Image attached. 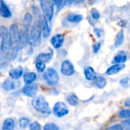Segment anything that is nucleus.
I'll return each mask as SVG.
<instances>
[{"mask_svg":"<svg viewBox=\"0 0 130 130\" xmlns=\"http://www.w3.org/2000/svg\"><path fill=\"white\" fill-rule=\"evenodd\" d=\"M1 46H0V69L7 67L11 61V41L9 30L4 27H0Z\"/></svg>","mask_w":130,"mask_h":130,"instance_id":"nucleus-1","label":"nucleus"},{"mask_svg":"<svg viewBox=\"0 0 130 130\" xmlns=\"http://www.w3.org/2000/svg\"><path fill=\"white\" fill-rule=\"evenodd\" d=\"M9 35L11 41V60L15 59L18 57L21 46V30L18 24H13L10 27Z\"/></svg>","mask_w":130,"mask_h":130,"instance_id":"nucleus-2","label":"nucleus"},{"mask_svg":"<svg viewBox=\"0 0 130 130\" xmlns=\"http://www.w3.org/2000/svg\"><path fill=\"white\" fill-rule=\"evenodd\" d=\"M31 104L33 107L38 112L43 113V114H50L51 110L50 108V105L48 102L46 101L44 97L43 96H37L36 98H34Z\"/></svg>","mask_w":130,"mask_h":130,"instance_id":"nucleus-3","label":"nucleus"},{"mask_svg":"<svg viewBox=\"0 0 130 130\" xmlns=\"http://www.w3.org/2000/svg\"><path fill=\"white\" fill-rule=\"evenodd\" d=\"M41 35H42V29L38 21V22L34 23L31 26L30 34H29V37H28V43L31 45L32 46H36L40 42Z\"/></svg>","mask_w":130,"mask_h":130,"instance_id":"nucleus-4","label":"nucleus"},{"mask_svg":"<svg viewBox=\"0 0 130 130\" xmlns=\"http://www.w3.org/2000/svg\"><path fill=\"white\" fill-rule=\"evenodd\" d=\"M43 78L46 83L49 85L54 86L58 84L59 77L56 70L53 68H48L43 73Z\"/></svg>","mask_w":130,"mask_h":130,"instance_id":"nucleus-5","label":"nucleus"},{"mask_svg":"<svg viewBox=\"0 0 130 130\" xmlns=\"http://www.w3.org/2000/svg\"><path fill=\"white\" fill-rule=\"evenodd\" d=\"M42 11L48 21H51L54 14V2L50 0H40Z\"/></svg>","mask_w":130,"mask_h":130,"instance_id":"nucleus-6","label":"nucleus"},{"mask_svg":"<svg viewBox=\"0 0 130 130\" xmlns=\"http://www.w3.org/2000/svg\"><path fill=\"white\" fill-rule=\"evenodd\" d=\"M53 114L57 117H62L69 113V109L66 104L63 102H57L53 108Z\"/></svg>","mask_w":130,"mask_h":130,"instance_id":"nucleus-7","label":"nucleus"},{"mask_svg":"<svg viewBox=\"0 0 130 130\" xmlns=\"http://www.w3.org/2000/svg\"><path fill=\"white\" fill-rule=\"evenodd\" d=\"M75 68L69 60H65L61 64V72L66 76H72L75 74Z\"/></svg>","mask_w":130,"mask_h":130,"instance_id":"nucleus-8","label":"nucleus"},{"mask_svg":"<svg viewBox=\"0 0 130 130\" xmlns=\"http://www.w3.org/2000/svg\"><path fill=\"white\" fill-rule=\"evenodd\" d=\"M39 23L41 26L42 34L44 38H47L50 34V28L48 24V20L44 14H40L39 16Z\"/></svg>","mask_w":130,"mask_h":130,"instance_id":"nucleus-9","label":"nucleus"},{"mask_svg":"<svg viewBox=\"0 0 130 130\" xmlns=\"http://www.w3.org/2000/svg\"><path fill=\"white\" fill-rule=\"evenodd\" d=\"M31 47L32 46L27 43V45H25L21 49V50L19 51L20 54L18 58L20 62H25L31 56V54L33 53V50Z\"/></svg>","mask_w":130,"mask_h":130,"instance_id":"nucleus-10","label":"nucleus"},{"mask_svg":"<svg viewBox=\"0 0 130 130\" xmlns=\"http://www.w3.org/2000/svg\"><path fill=\"white\" fill-rule=\"evenodd\" d=\"M38 91V87L35 84H27L22 88V93L27 97H35Z\"/></svg>","mask_w":130,"mask_h":130,"instance_id":"nucleus-11","label":"nucleus"},{"mask_svg":"<svg viewBox=\"0 0 130 130\" xmlns=\"http://www.w3.org/2000/svg\"><path fill=\"white\" fill-rule=\"evenodd\" d=\"M53 56V50L51 48H48L46 51L40 53L36 58L35 61H42L45 63L50 62Z\"/></svg>","mask_w":130,"mask_h":130,"instance_id":"nucleus-12","label":"nucleus"},{"mask_svg":"<svg viewBox=\"0 0 130 130\" xmlns=\"http://www.w3.org/2000/svg\"><path fill=\"white\" fill-rule=\"evenodd\" d=\"M20 85L21 84L19 82H16L14 79L11 80V79L7 78L2 83V87L5 91H13V90L17 89L18 87H20Z\"/></svg>","mask_w":130,"mask_h":130,"instance_id":"nucleus-13","label":"nucleus"},{"mask_svg":"<svg viewBox=\"0 0 130 130\" xmlns=\"http://www.w3.org/2000/svg\"><path fill=\"white\" fill-rule=\"evenodd\" d=\"M50 43H51L52 46L55 49H59L63 45V43H64V36L62 34H56V35L53 36L51 38Z\"/></svg>","mask_w":130,"mask_h":130,"instance_id":"nucleus-14","label":"nucleus"},{"mask_svg":"<svg viewBox=\"0 0 130 130\" xmlns=\"http://www.w3.org/2000/svg\"><path fill=\"white\" fill-rule=\"evenodd\" d=\"M0 16L4 18H9L11 17V12L3 0H0Z\"/></svg>","mask_w":130,"mask_h":130,"instance_id":"nucleus-15","label":"nucleus"},{"mask_svg":"<svg viewBox=\"0 0 130 130\" xmlns=\"http://www.w3.org/2000/svg\"><path fill=\"white\" fill-rule=\"evenodd\" d=\"M23 69L22 67L21 66H18L17 68H14V69H11L10 71H9V76L14 79V80H18L19 79L22 75H23Z\"/></svg>","mask_w":130,"mask_h":130,"instance_id":"nucleus-16","label":"nucleus"},{"mask_svg":"<svg viewBox=\"0 0 130 130\" xmlns=\"http://www.w3.org/2000/svg\"><path fill=\"white\" fill-rule=\"evenodd\" d=\"M125 68L124 64H115L112 66H110L106 72V74L108 75H113L119 73L122 69Z\"/></svg>","mask_w":130,"mask_h":130,"instance_id":"nucleus-17","label":"nucleus"},{"mask_svg":"<svg viewBox=\"0 0 130 130\" xmlns=\"http://www.w3.org/2000/svg\"><path fill=\"white\" fill-rule=\"evenodd\" d=\"M85 75L86 79L88 81L94 80L95 78L97 77L96 72L91 66H88L85 69Z\"/></svg>","mask_w":130,"mask_h":130,"instance_id":"nucleus-18","label":"nucleus"},{"mask_svg":"<svg viewBox=\"0 0 130 130\" xmlns=\"http://www.w3.org/2000/svg\"><path fill=\"white\" fill-rule=\"evenodd\" d=\"M37 78V75L34 72H26L24 74V82L26 85L33 83Z\"/></svg>","mask_w":130,"mask_h":130,"instance_id":"nucleus-19","label":"nucleus"},{"mask_svg":"<svg viewBox=\"0 0 130 130\" xmlns=\"http://www.w3.org/2000/svg\"><path fill=\"white\" fill-rule=\"evenodd\" d=\"M14 120L11 118L5 119L2 125V130H14Z\"/></svg>","mask_w":130,"mask_h":130,"instance_id":"nucleus-20","label":"nucleus"},{"mask_svg":"<svg viewBox=\"0 0 130 130\" xmlns=\"http://www.w3.org/2000/svg\"><path fill=\"white\" fill-rule=\"evenodd\" d=\"M83 18V16L81 15V14H69L66 19L69 22H71V23H78L80 22Z\"/></svg>","mask_w":130,"mask_h":130,"instance_id":"nucleus-21","label":"nucleus"},{"mask_svg":"<svg viewBox=\"0 0 130 130\" xmlns=\"http://www.w3.org/2000/svg\"><path fill=\"white\" fill-rule=\"evenodd\" d=\"M94 84L98 88H104L106 85H107V80L105 78L102 77V76H98V77H96L95 79H94Z\"/></svg>","mask_w":130,"mask_h":130,"instance_id":"nucleus-22","label":"nucleus"},{"mask_svg":"<svg viewBox=\"0 0 130 130\" xmlns=\"http://www.w3.org/2000/svg\"><path fill=\"white\" fill-rule=\"evenodd\" d=\"M127 60V56L124 53H119L117 54L113 60V62L115 64H123Z\"/></svg>","mask_w":130,"mask_h":130,"instance_id":"nucleus-23","label":"nucleus"},{"mask_svg":"<svg viewBox=\"0 0 130 130\" xmlns=\"http://www.w3.org/2000/svg\"><path fill=\"white\" fill-rule=\"evenodd\" d=\"M124 41V32L123 30H121L117 36L116 39H115V42H114V46L115 47H119L123 43Z\"/></svg>","mask_w":130,"mask_h":130,"instance_id":"nucleus-24","label":"nucleus"},{"mask_svg":"<svg viewBox=\"0 0 130 130\" xmlns=\"http://www.w3.org/2000/svg\"><path fill=\"white\" fill-rule=\"evenodd\" d=\"M67 101L71 106H77L78 104V98L75 94H70L67 97Z\"/></svg>","mask_w":130,"mask_h":130,"instance_id":"nucleus-25","label":"nucleus"},{"mask_svg":"<svg viewBox=\"0 0 130 130\" xmlns=\"http://www.w3.org/2000/svg\"><path fill=\"white\" fill-rule=\"evenodd\" d=\"M19 126L21 129H26L28 126H30V120L27 117H21L19 120Z\"/></svg>","mask_w":130,"mask_h":130,"instance_id":"nucleus-26","label":"nucleus"},{"mask_svg":"<svg viewBox=\"0 0 130 130\" xmlns=\"http://www.w3.org/2000/svg\"><path fill=\"white\" fill-rule=\"evenodd\" d=\"M35 67L39 72H43L46 69V63L42 61H35Z\"/></svg>","mask_w":130,"mask_h":130,"instance_id":"nucleus-27","label":"nucleus"},{"mask_svg":"<svg viewBox=\"0 0 130 130\" xmlns=\"http://www.w3.org/2000/svg\"><path fill=\"white\" fill-rule=\"evenodd\" d=\"M120 84L122 87L125 88H128L130 87V78L129 77H125L123 78L120 81Z\"/></svg>","mask_w":130,"mask_h":130,"instance_id":"nucleus-28","label":"nucleus"},{"mask_svg":"<svg viewBox=\"0 0 130 130\" xmlns=\"http://www.w3.org/2000/svg\"><path fill=\"white\" fill-rule=\"evenodd\" d=\"M43 130H59V128L53 123H48L43 126Z\"/></svg>","mask_w":130,"mask_h":130,"instance_id":"nucleus-29","label":"nucleus"},{"mask_svg":"<svg viewBox=\"0 0 130 130\" xmlns=\"http://www.w3.org/2000/svg\"><path fill=\"white\" fill-rule=\"evenodd\" d=\"M119 117L122 119L130 118V110H122L119 113Z\"/></svg>","mask_w":130,"mask_h":130,"instance_id":"nucleus-30","label":"nucleus"},{"mask_svg":"<svg viewBox=\"0 0 130 130\" xmlns=\"http://www.w3.org/2000/svg\"><path fill=\"white\" fill-rule=\"evenodd\" d=\"M30 130H41V126L38 122H34L30 124Z\"/></svg>","mask_w":130,"mask_h":130,"instance_id":"nucleus-31","label":"nucleus"},{"mask_svg":"<svg viewBox=\"0 0 130 130\" xmlns=\"http://www.w3.org/2000/svg\"><path fill=\"white\" fill-rule=\"evenodd\" d=\"M107 130H123V127L120 124H115L108 128Z\"/></svg>","mask_w":130,"mask_h":130,"instance_id":"nucleus-32","label":"nucleus"},{"mask_svg":"<svg viewBox=\"0 0 130 130\" xmlns=\"http://www.w3.org/2000/svg\"><path fill=\"white\" fill-rule=\"evenodd\" d=\"M91 15H92V18L94 19H98L100 18V13L95 8H94V9L91 10Z\"/></svg>","mask_w":130,"mask_h":130,"instance_id":"nucleus-33","label":"nucleus"},{"mask_svg":"<svg viewBox=\"0 0 130 130\" xmlns=\"http://www.w3.org/2000/svg\"><path fill=\"white\" fill-rule=\"evenodd\" d=\"M122 126L126 130H130V120H127L123 122Z\"/></svg>","mask_w":130,"mask_h":130,"instance_id":"nucleus-34","label":"nucleus"},{"mask_svg":"<svg viewBox=\"0 0 130 130\" xmlns=\"http://www.w3.org/2000/svg\"><path fill=\"white\" fill-rule=\"evenodd\" d=\"M55 2V4L57 5L58 7V10L61 9L62 8V5H63V0H54L53 1Z\"/></svg>","mask_w":130,"mask_h":130,"instance_id":"nucleus-35","label":"nucleus"},{"mask_svg":"<svg viewBox=\"0 0 130 130\" xmlns=\"http://www.w3.org/2000/svg\"><path fill=\"white\" fill-rule=\"evenodd\" d=\"M101 46V43H96V44H95V45H94V46H93V51H94L95 53H97L99 51V50H100Z\"/></svg>","mask_w":130,"mask_h":130,"instance_id":"nucleus-36","label":"nucleus"},{"mask_svg":"<svg viewBox=\"0 0 130 130\" xmlns=\"http://www.w3.org/2000/svg\"><path fill=\"white\" fill-rule=\"evenodd\" d=\"M94 32L96 33L98 37H101L102 34H103V31L101 30H100L99 28H94Z\"/></svg>","mask_w":130,"mask_h":130,"instance_id":"nucleus-37","label":"nucleus"},{"mask_svg":"<svg viewBox=\"0 0 130 130\" xmlns=\"http://www.w3.org/2000/svg\"><path fill=\"white\" fill-rule=\"evenodd\" d=\"M125 106L126 107H130V98H128L125 101Z\"/></svg>","mask_w":130,"mask_h":130,"instance_id":"nucleus-38","label":"nucleus"},{"mask_svg":"<svg viewBox=\"0 0 130 130\" xmlns=\"http://www.w3.org/2000/svg\"><path fill=\"white\" fill-rule=\"evenodd\" d=\"M76 0H66V3L67 4V5H71V4H72L73 2H75Z\"/></svg>","mask_w":130,"mask_h":130,"instance_id":"nucleus-39","label":"nucleus"},{"mask_svg":"<svg viewBox=\"0 0 130 130\" xmlns=\"http://www.w3.org/2000/svg\"><path fill=\"white\" fill-rule=\"evenodd\" d=\"M85 0H78V2H84Z\"/></svg>","mask_w":130,"mask_h":130,"instance_id":"nucleus-40","label":"nucleus"}]
</instances>
